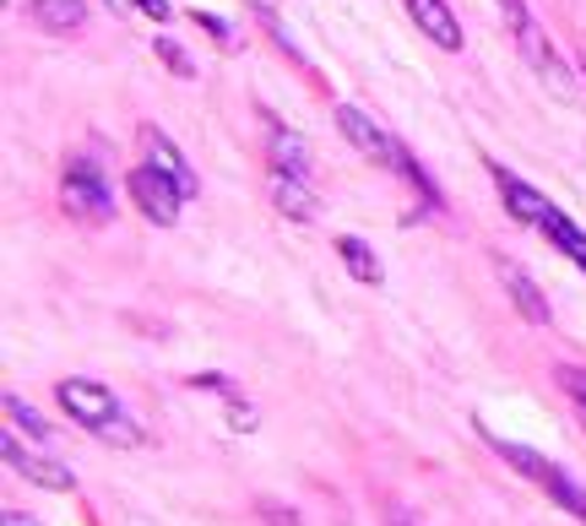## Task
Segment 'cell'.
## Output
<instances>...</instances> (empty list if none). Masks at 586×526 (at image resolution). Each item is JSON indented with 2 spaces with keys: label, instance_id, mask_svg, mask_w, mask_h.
<instances>
[{
  "label": "cell",
  "instance_id": "obj_1",
  "mask_svg": "<svg viewBox=\"0 0 586 526\" xmlns=\"http://www.w3.org/2000/svg\"><path fill=\"white\" fill-rule=\"evenodd\" d=\"M130 202L141 206L158 228H168L174 217H179V202H185V191L168 179L164 168H153V163H141V168H130Z\"/></svg>",
  "mask_w": 586,
  "mask_h": 526
},
{
  "label": "cell",
  "instance_id": "obj_2",
  "mask_svg": "<svg viewBox=\"0 0 586 526\" xmlns=\"http://www.w3.org/2000/svg\"><path fill=\"white\" fill-rule=\"evenodd\" d=\"M60 206H66L71 217H92V223H104V217H109V191H104L98 168L71 163L66 179H60Z\"/></svg>",
  "mask_w": 586,
  "mask_h": 526
},
{
  "label": "cell",
  "instance_id": "obj_3",
  "mask_svg": "<svg viewBox=\"0 0 586 526\" xmlns=\"http://www.w3.org/2000/svg\"><path fill=\"white\" fill-rule=\"evenodd\" d=\"M0 456H6V467H17V473H22L28 484L55 488V494L77 488V473H71L66 461H49V456H28V450L17 446V435H11V429H0Z\"/></svg>",
  "mask_w": 586,
  "mask_h": 526
},
{
  "label": "cell",
  "instance_id": "obj_4",
  "mask_svg": "<svg viewBox=\"0 0 586 526\" xmlns=\"http://www.w3.org/2000/svg\"><path fill=\"white\" fill-rule=\"evenodd\" d=\"M55 397H60V407L77 418V423H104V418H115V391L109 386H98V380H82V374H71V380H60L55 386Z\"/></svg>",
  "mask_w": 586,
  "mask_h": 526
},
{
  "label": "cell",
  "instance_id": "obj_5",
  "mask_svg": "<svg viewBox=\"0 0 586 526\" xmlns=\"http://www.w3.org/2000/svg\"><path fill=\"white\" fill-rule=\"evenodd\" d=\"M336 130H342V136H348L370 163H391V168H397V158H402V147H397L370 115H359V109H348V104L336 109Z\"/></svg>",
  "mask_w": 586,
  "mask_h": 526
},
{
  "label": "cell",
  "instance_id": "obj_6",
  "mask_svg": "<svg viewBox=\"0 0 586 526\" xmlns=\"http://www.w3.org/2000/svg\"><path fill=\"white\" fill-rule=\"evenodd\" d=\"M516 43H521V55H527V66L538 71V77L554 87V92H570V71H565V60L554 55V43H548V33L527 17L521 28H516Z\"/></svg>",
  "mask_w": 586,
  "mask_h": 526
},
{
  "label": "cell",
  "instance_id": "obj_7",
  "mask_svg": "<svg viewBox=\"0 0 586 526\" xmlns=\"http://www.w3.org/2000/svg\"><path fill=\"white\" fill-rule=\"evenodd\" d=\"M495 272H500V283H505V293H510V304L527 315L533 325H548V304H544V293H538V283L510 261V255H495Z\"/></svg>",
  "mask_w": 586,
  "mask_h": 526
},
{
  "label": "cell",
  "instance_id": "obj_8",
  "mask_svg": "<svg viewBox=\"0 0 586 526\" xmlns=\"http://www.w3.org/2000/svg\"><path fill=\"white\" fill-rule=\"evenodd\" d=\"M141 147H147V163H153V168H164L185 196H196V174H191V163H185V153L168 142L158 125H147V130H141Z\"/></svg>",
  "mask_w": 586,
  "mask_h": 526
},
{
  "label": "cell",
  "instance_id": "obj_9",
  "mask_svg": "<svg viewBox=\"0 0 586 526\" xmlns=\"http://www.w3.org/2000/svg\"><path fill=\"white\" fill-rule=\"evenodd\" d=\"M495 179H500V196H505V206H510V217H521V223L544 228V223H548V212H554V206H548L544 196L533 191V185H521V179H516L510 168H500V163H495Z\"/></svg>",
  "mask_w": 586,
  "mask_h": 526
},
{
  "label": "cell",
  "instance_id": "obj_10",
  "mask_svg": "<svg viewBox=\"0 0 586 526\" xmlns=\"http://www.w3.org/2000/svg\"><path fill=\"white\" fill-rule=\"evenodd\" d=\"M266 125H272V136H266V158H272V168L304 179V174H310V147H304V136H293L289 125H277V120H266Z\"/></svg>",
  "mask_w": 586,
  "mask_h": 526
},
{
  "label": "cell",
  "instance_id": "obj_11",
  "mask_svg": "<svg viewBox=\"0 0 586 526\" xmlns=\"http://www.w3.org/2000/svg\"><path fill=\"white\" fill-rule=\"evenodd\" d=\"M408 11H413V22H419L440 49H451V55L461 49V28H457V17H451L446 0H408Z\"/></svg>",
  "mask_w": 586,
  "mask_h": 526
},
{
  "label": "cell",
  "instance_id": "obj_12",
  "mask_svg": "<svg viewBox=\"0 0 586 526\" xmlns=\"http://www.w3.org/2000/svg\"><path fill=\"white\" fill-rule=\"evenodd\" d=\"M272 202H277V212L293 217V223H315V217H321V196H315L304 179H293V174H277V179H272Z\"/></svg>",
  "mask_w": 586,
  "mask_h": 526
},
{
  "label": "cell",
  "instance_id": "obj_13",
  "mask_svg": "<svg viewBox=\"0 0 586 526\" xmlns=\"http://www.w3.org/2000/svg\"><path fill=\"white\" fill-rule=\"evenodd\" d=\"M33 22L43 33H77L87 22V0H33Z\"/></svg>",
  "mask_w": 586,
  "mask_h": 526
},
{
  "label": "cell",
  "instance_id": "obj_14",
  "mask_svg": "<svg viewBox=\"0 0 586 526\" xmlns=\"http://www.w3.org/2000/svg\"><path fill=\"white\" fill-rule=\"evenodd\" d=\"M336 255H342V266H348V277H353V283L375 288L380 277H385V266L375 261V250H370L364 240H353V234H342V240H336Z\"/></svg>",
  "mask_w": 586,
  "mask_h": 526
},
{
  "label": "cell",
  "instance_id": "obj_15",
  "mask_svg": "<svg viewBox=\"0 0 586 526\" xmlns=\"http://www.w3.org/2000/svg\"><path fill=\"white\" fill-rule=\"evenodd\" d=\"M484 440L500 450L510 467H521L533 484H548V473H554V461H548V456H538V450H527V446H516V440H500V435H489V429H484Z\"/></svg>",
  "mask_w": 586,
  "mask_h": 526
},
{
  "label": "cell",
  "instance_id": "obj_16",
  "mask_svg": "<svg viewBox=\"0 0 586 526\" xmlns=\"http://www.w3.org/2000/svg\"><path fill=\"white\" fill-rule=\"evenodd\" d=\"M544 234H548V240L559 244V250H565V255H570V261H576V266L586 272V234L576 228V223H570V217H565V212H548Z\"/></svg>",
  "mask_w": 586,
  "mask_h": 526
},
{
  "label": "cell",
  "instance_id": "obj_17",
  "mask_svg": "<svg viewBox=\"0 0 586 526\" xmlns=\"http://www.w3.org/2000/svg\"><path fill=\"white\" fill-rule=\"evenodd\" d=\"M92 435L104 440V446H120V450H130V446H141V429H136V418H104V423H92Z\"/></svg>",
  "mask_w": 586,
  "mask_h": 526
},
{
  "label": "cell",
  "instance_id": "obj_18",
  "mask_svg": "<svg viewBox=\"0 0 586 526\" xmlns=\"http://www.w3.org/2000/svg\"><path fill=\"white\" fill-rule=\"evenodd\" d=\"M548 494H554V499H559V505H565V510H570V516H582L586 522V488L576 484V478H565V473H559V467H554V473H548Z\"/></svg>",
  "mask_w": 586,
  "mask_h": 526
},
{
  "label": "cell",
  "instance_id": "obj_19",
  "mask_svg": "<svg viewBox=\"0 0 586 526\" xmlns=\"http://www.w3.org/2000/svg\"><path fill=\"white\" fill-rule=\"evenodd\" d=\"M6 412H11V423H17V429H28V435H49V418H43V412H33V407L22 402V397H6Z\"/></svg>",
  "mask_w": 586,
  "mask_h": 526
},
{
  "label": "cell",
  "instance_id": "obj_20",
  "mask_svg": "<svg viewBox=\"0 0 586 526\" xmlns=\"http://www.w3.org/2000/svg\"><path fill=\"white\" fill-rule=\"evenodd\" d=\"M153 49H158V60H164L174 77H196V60H191V55H185V49H179L174 39H158Z\"/></svg>",
  "mask_w": 586,
  "mask_h": 526
},
{
  "label": "cell",
  "instance_id": "obj_21",
  "mask_svg": "<svg viewBox=\"0 0 586 526\" xmlns=\"http://www.w3.org/2000/svg\"><path fill=\"white\" fill-rule=\"evenodd\" d=\"M255 516H261L266 526H304V516L289 510V505H277V499H261V505H255Z\"/></svg>",
  "mask_w": 586,
  "mask_h": 526
},
{
  "label": "cell",
  "instance_id": "obj_22",
  "mask_svg": "<svg viewBox=\"0 0 586 526\" xmlns=\"http://www.w3.org/2000/svg\"><path fill=\"white\" fill-rule=\"evenodd\" d=\"M228 429H240V435H255V429H261V412H255V407H245L240 397H228Z\"/></svg>",
  "mask_w": 586,
  "mask_h": 526
},
{
  "label": "cell",
  "instance_id": "obj_23",
  "mask_svg": "<svg viewBox=\"0 0 586 526\" xmlns=\"http://www.w3.org/2000/svg\"><path fill=\"white\" fill-rule=\"evenodd\" d=\"M559 386H565V391L586 407V369H559Z\"/></svg>",
  "mask_w": 586,
  "mask_h": 526
},
{
  "label": "cell",
  "instance_id": "obj_24",
  "mask_svg": "<svg viewBox=\"0 0 586 526\" xmlns=\"http://www.w3.org/2000/svg\"><path fill=\"white\" fill-rule=\"evenodd\" d=\"M500 11H505V22H510V33H516V28L533 17V11H527V0H500Z\"/></svg>",
  "mask_w": 586,
  "mask_h": 526
},
{
  "label": "cell",
  "instance_id": "obj_25",
  "mask_svg": "<svg viewBox=\"0 0 586 526\" xmlns=\"http://www.w3.org/2000/svg\"><path fill=\"white\" fill-rule=\"evenodd\" d=\"M191 386H196V391H223V397H234V380H223V374H196Z\"/></svg>",
  "mask_w": 586,
  "mask_h": 526
},
{
  "label": "cell",
  "instance_id": "obj_26",
  "mask_svg": "<svg viewBox=\"0 0 586 526\" xmlns=\"http://www.w3.org/2000/svg\"><path fill=\"white\" fill-rule=\"evenodd\" d=\"M196 22H202L207 33H217L223 43H234V33H228V22H217V17H207V11H196Z\"/></svg>",
  "mask_w": 586,
  "mask_h": 526
},
{
  "label": "cell",
  "instance_id": "obj_27",
  "mask_svg": "<svg viewBox=\"0 0 586 526\" xmlns=\"http://www.w3.org/2000/svg\"><path fill=\"white\" fill-rule=\"evenodd\" d=\"M0 526H43V522H39V516H28V510H6Z\"/></svg>",
  "mask_w": 586,
  "mask_h": 526
},
{
  "label": "cell",
  "instance_id": "obj_28",
  "mask_svg": "<svg viewBox=\"0 0 586 526\" xmlns=\"http://www.w3.org/2000/svg\"><path fill=\"white\" fill-rule=\"evenodd\" d=\"M141 11H147V17H158V22L174 17V6H168V0H141Z\"/></svg>",
  "mask_w": 586,
  "mask_h": 526
},
{
  "label": "cell",
  "instance_id": "obj_29",
  "mask_svg": "<svg viewBox=\"0 0 586 526\" xmlns=\"http://www.w3.org/2000/svg\"><path fill=\"white\" fill-rule=\"evenodd\" d=\"M109 11H115V17H130V11H141V0H109Z\"/></svg>",
  "mask_w": 586,
  "mask_h": 526
},
{
  "label": "cell",
  "instance_id": "obj_30",
  "mask_svg": "<svg viewBox=\"0 0 586 526\" xmlns=\"http://www.w3.org/2000/svg\"><path fill=\"white\" fill-rule=\"evenodd\" d=\"M385 526H419V516H408V510H391V516H385Z\"/></svg>",
  "mask_w": 586,
  "mask_h": 526
}]
</instances>
